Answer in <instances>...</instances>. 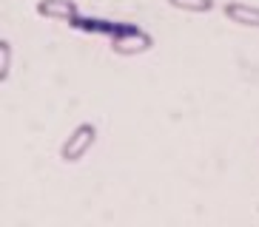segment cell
Listing matches in <instances>:
<instances>
[{
	"instance_id": "obj_1",
	"label": "cell",
	"mask_w": 259,
	"mask_h": 227,
	"mask_svg": "<svg viewBox=\"0 0 259 227\" xmlns=\"http://www.w3.org/2000/svg\"><path fill=\"white\" fill-rule=\"evenodd\" d=\"M111 43V51L120 54V57H137V54H145L154 45V37L148 31H143L140 26H128V23H120L117 31L108 37Z\"/></svg>"
},
{
	"instance_id": "obj_2",
	"label": "cell",
	"mask_w": 259,
	"mask_h": 227,
	"mask_svg": "<svg viewBox=\"0 0 259 227\" xmlns=\"http://www.w3.org/2000/svg\"><path fill=\"white\" fill-rule=\"evenodd\" d=\"M94 142H97V128H94L92 122H83V125H77V128L66 136V142L60 145V159L66 165L80 162V159L94 148Z\"/></svg>"
},
{
	"instance_id": "obj_3",
	"label": "cell",
	"mask_w": 259,
	"mask_h": 227,
	"mask_svg": "<svg viewBox=\"0 0 259 227\" xmlns=\"http://www.w3.org/2000/svg\"><path fill=\"white\" fill-rule=\"evenodd\" d=\"M37 15L40 17H49V20L71 23L80 12H77L74 0H37Z\"/></svg>"
},
{
	"instance_id": "obj_4",
	"label": "cell",
	"mask_w": 259,
	"mask_h": 227,
	"mask_svg": "<svg viewBox=\"0 0 259 227\" xmlns=\"http://www.w3.org/2000/svg\"><path fill=\"white\" fill-rule=\"evenodd\" d=\"M222 15L228 17L236 26H245V29H259V6H248V3H225L222 6Z\"/></svg>"
},
{
	"instance_id": "obj_5",
	"label": "cell",
	"mask_w": 259,
	"mask_h": 227,
	"mask_svg": "<svg viewBox=\"0 0 259 227\" xmlns=\"http://www.w3.org/2000/svg\"><path fill=\"white\" fill-rule=\"evenodd\" d=\"M71 26L80 29V31H89V34H108V37H111L120 23H108V20H97V17H80L77 15L74 20H71Z\"/></svg>"
},
{
	"instance_id": "obj_6",
	"label": "cell",
	"mask_w": 259,
	"mask_h": 227,
	"mask_svg": "<svg viewBox=\"0 0 259 227\" xmlns=\"http://www.w3.org/2000/svg\"><path fill=\"white\" fill-rule=\"evenodd\" d=\"M171 9H180V12H194V15H202V12H211L213 0H168Z\"/></svg>"
},
{
	"instance_id": "obj_7",
	"label": "cell",
	"mask_w": 259,
	"mask_h": 227,
	"mask_svg": "<svg viewBox=\"0 0 259 227\" xmlns=\"http://www.w3.org/2000/svg\"><path fill=\"white\" fill-rule=\"evenodd\" d=\"M12 74V43L0 40V83H6Z\"/></svg>"
}]
</instances>
